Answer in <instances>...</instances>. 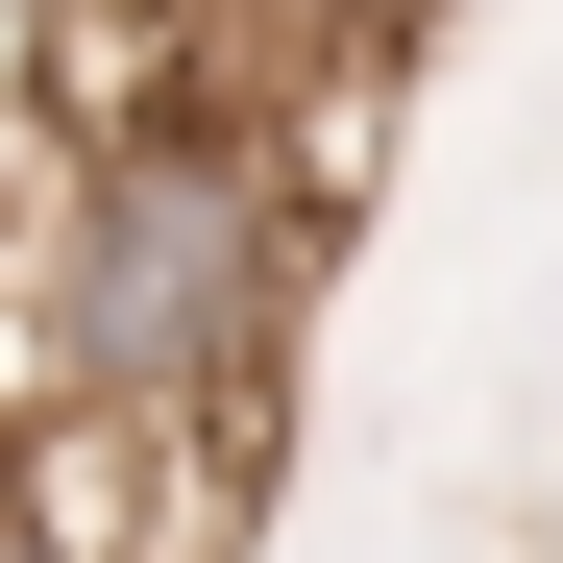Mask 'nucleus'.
Instances as JSON below:
<instances>
[{
    "label": "nucleus",
    "instance_id": "obj_1",
    "mask_svg": "<svg viewBox=\"0 0 563 563\" xmlns=\"http://www.w3.org/2000/svg\"><path fill=\"white\" fill-rule=\"evenodd\" d=\"M393 74H269L245 25L147 49L74 99L25 269H0V441L123 417V441H295V319L343 245V172Z\"/></svg>",
    "mask_w": 563,
    "mask_h": 563
},
{
    "label": "nucleus",
    "instance_id": "obj_2",
    "mask_svg": "<svg viewBox=\"0 0 563 563\" xmlns=\"http://www.w3.org/2000/svg\"><path fill=\"white\" fill-rule=\"evenodd\" d=\"M221 25H245L269 74H393V49L441 25V0H221Z\"/></svg>",
    "mask_w": 563,
    "mask_h": 563
}]
</instances>
